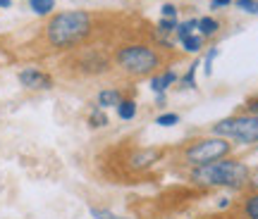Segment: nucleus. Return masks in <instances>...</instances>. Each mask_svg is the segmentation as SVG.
<instances>
[{"label": "nucleus", "mask_w": 258, "mask_h": 219, "mask_svg": "<svg viewBox=\"0 0 258 219\" xmlns=\"http://www.w3.org/2000/svg\"><path fill=\"white\" fill-rule=\"evenodd\" d=\"M189 179L199 186H225V188H239L249 181V167L237 160H215L208 164L191 167Z\"/></svg>", "instance_id": "1"}, {"label": "nucleus", "mask_w": 258, "mask_h": 219, "mask_svg": "<svg viewBox=\"0 0 258 219\" xmlns=\"http://www.w3.org/2000/svg\"><path fill=\"white\" fill-rule=\"evenodd\" d=\"M93 19L89 12L84 10H70V12H60L48 22L46 27V38L50 46L55 48H67L74 46L91 34Z\"/></svg>", "instance_id": "2"}, {"label": "nucleus", "mask_w": 258, "mask_h": 219, "mask_svg": "<svg viewBox=\"0 0 258 219\" xmlns=\"http://www.w3.org/2000/svg\"><path fill=\"white\" fill-rule=\"evenodd\" d=\"M158 64H160V57L148 46H124L117 53V67H122V72L132 74V76L153 74Z\"/></svg>", "instance_id": "3"}, {"label": "nucleus", "mask_w": 258, "mask_h": 219, "mask_svg": "<svg viewBox=\"0 0 258 219\" xmlns=\"http://www.w3.org/2000/svg\"><path fill=\"white\" fill-rule=\"evenodd\" d=\"M213 136L232 138L239 143H256L258 141V115H239L227 117L213 127Z\"/></svg>", "instance_id": "4"}, {"label": "nucleus", "mask_w": 258, "mask_h": 219, "mask_svg": "<svg viewBox=\"0 0 258 219\" xmlns=\"http://www.w3.org/2000/svg\"><path fill=\"white\" fill-rule=\"evenodd\" d=\"M232 146L227 143V138L213 136V138H201L184 150V160L191 167H199V164H208L215 162V160H222V157L230 155Z\"/></svg>", "instance_id": "5"}, {"label": "nucleus", "mask_w": 258, "mask_h": 219, "mask_svg": "<svg viewBox=\"0 0 258 219\" xmlns=\"http://www.w3.org/2000/svg\"><path fill=\"white\" fill-rule=\"evenodd\" d=\"M17 79L24 88H31V91H46V88L53 86V76L46 72H41V69H36V67L22 69Z\"/></svg>", "instance_id": "6"}, {"label": "nucleus", "mask_w": 258, "mask_h": 219, "mask_svg": "<svg viewBox=\"0 0 258 219\" xmlns=\"http://www.w3.org/2000/svg\"><path fill=\"white\" fill-rule=\"evenodd\" d=\"M79 67H82L84 72H89V74H101V72L108 69V57H103V55H98L96 50H91L89 55H84L82 57Z\"/></svg>", "instance_id": "7"}, {"label": "nucleus", "mask_w": 258, "mask_h": 219, "mask_svg": "<svg viewBox=\"0 0 258 219\" xmlns=\"http://www.w3.org/2000/svg\"><path fill=\"white\" fill-rule=\"evenodd\" d=\"M156 160H158V150H153V148H148V150H137L134 155L129 157V167H132L134 172H139V169L151 167Z\"/></svg>", "instance_id": "8"}, {"label": "nucleus", "mask_w": 258, "mask_h": 219, "mask_svg": "<svg viewBox=\"0 0 258 219\" xmlns=\"http://www.w3.org/2000/svg\"><path fill=\"white\" fill-rule=\"evenodd\" d=\"M177 81V74L172 72V69H167V72H163V74H156L153 79H151V91L156 93H165L172 83Z\"/></svg>", "instance_id": "9"}, {"label": "nucleus", "mask_w": 258, "mask_h": 219, "mask_svg": "<svg viewBox=\"0 0 258 219\" xmlns=\"http://www.w3.org/2000/svg\"><path fill=\"white\" fill-rule=\"evenodd\" d=\"M122 100V93L115 91V88H103L101 93H98V100H96V105L101 110H108V107H117Z\"/></svg>", "instance_id": "10"}, {"label": "nucleus", "mask_w": 258, "mask_h": 219, "mask_svg": "<svg viewBox=\"0 0 258 219\" xmlns=\"http://www.w3.org/2000/svg\"><path fill=\"white\" fill-rule=\"evenodd\" d=\"M115 110H117V117H120L122 122H132V119L137 117V102L132 100V98H127V100L122 98L120 105H117Z\"/></svg>", "instance_id": "11"}, {"label": "nucleus", "mask_w": 258, "mask_h": 219, "mask_svg": "<svg viewBox=\"0 0 258 219\" xmlns=\"http://www.w3.org/2000/svg\"><path fill=\"white\" fill-rule=\"evenodd\" d=\"M218 29H220V24H218V22H215L213 17H203V19H199V34H201L203 38L215 36V34H218Z\"/></svg>", "instance_id": "12"}, {"label": "nucleus", "mask_w": 258, "mask_h": 219, "mask_svg": "<svg viewBox=\"0 0 258 219\" xmlns=\"http://www.w3.org/2000/svg\"><path fill=\"white\" fill-rule=\"evenodd\" d=\"M89 124H91L93 129H101V127H108V124H110V119H108V115H105V110H101L98 105H96V107H91Z\"/></svg>", "instance_id": "13"}, {"label": "nucleus", "mask_w": 258, "mask_h": 219, "mask_svg": "<svg viewBox=\"0 0 258 219\" xmlns=\"http://www.w3.org/2000/svg\"><path fill=\"white\" fill-rule=\"evenodd\" d=\"M194 29H199V19H186V22H182V24H177L175 34L179 41H184V38H189L194 34Z\"/></svg>", "instance_id": "14"}, {"label": "nucleus", "mask_w": 258, "mask_h": 219, "mask_svg": "<svg viewBox=\"0 0 258 219\" xmlns=\"http://www.w3.org/2000/svg\"><path fill=\"white\" fill-rule=\"evenodd\" d=\"M53 3L55 0H29V8L34 10L36 15H50L53 12Z\"/></svg>", "instance_id": "15"}, {"label": "nucleus", "mask_w": 258, "mask_h": 219, "mask_svg": "<svg viewBox=\"0 0 258 219\" xmlns=\"http://www.w3.org/2000/svg\"><path fill=\"white\" fill-rule=\"evenodd\" d=\"M182 46H184L186 53H199V50L203 48V36H201V34H191L189 38H184V41H182Z\"/></svg>", "instance_id": "16"}, {"label": "nucleus", "mask_w": 258, "mask_h": 219, "mask_svg": "<svg viewBox=\"0 0 258 219\" xmlns=\"http://www.w3.org/2000/svg\"><path fill=\"white\" fill-rule=\"evenodd\" d=\"M91 217L93 219H132V217H122V214H115L112 210H105V207H91Z\"/></svg>", "instance_id": "17"}, {"label": "nucleus", "mask_w": 258, "mask_h": 219, "mask_svg": "<svg viewBox=\"0 0 258 219\" xmlns=\"http://www.w3.org/2000/svg\"><path fill=\"white\" fill-rule=\"evenodd\" d=\"M158 127H175V124H179V115L177 112H165V115H160V117L156 119Z\"/></svg>", "instance_id": "18"}, {"label": "nucleus", "mask_w": 258, "mask_h": 219, "mask_svg": "<svg viewBox=\"0 0 258 219\" xmlns=\"http://www.w3.org/2000/svg\"><path fill=\"white\" fill-rule=\"evenodd\" d=\"M244 212H246V217L249 219H258V195L246 198V202H244Z\"/></svg>", "instance_id": "19"}, {"label": "nucleus", "mask_w": 258, "mask_h": 219, "mask_svg": "<svg viewBox=\"0 0 258 219\" xmlns=\"http://www.w3.org/2000/svg\"><path fill=\"white\" fill-rule=\"evenodd\" d=\"M196 67H199V62H194L191 67L186 69L184 76H182V83H184L186 88H196V79H194V76H196Z\"/></svg>", "instance_id": "20"}, {"label": "nucleus", "mask_w": 258, "mask_h": 219, "mask_svg": "<svg viewBox=\"0 0 258 219\" xmlns=\"http://www.w3.org/2000/svg\"><path fill=\"white\" fill-rule=\"evenodd\" d=\"M218 48H211L208 50V55H206V60H203V72H206V76H211V72H213V60L218 57Z\"/></svg>", "instance_id": "21"}, {"label": "nucleus", "mask_w": 258, "mask_h": 219, "mask_svg": "<svg viewBox=\"0 0 258 219\" xmlns=\"http://www.w3.org/2000/svg\"><path fill=\"white\" fill-rule=\"evenodd\" d=\"M237 8L251 15H258V0H237Z\"/></svg>", "instance_id": "22"}, {"label": "nucleus", "mask_w": 258, "mask_h": 219, "mask_svg": "<svg viewBox=\"0 0 258 219\" xmlns=\"http://www.w3.org/2000/svg\"><path fill=\"white\" fill-rule=\"evenodd\" d=\"M175 29H177L175 19H160V22H158V31H160V34H170V31H175Z\"/></svg>", "instance_id": "23"}, {"label": "nucleus", "mask_w": 258, "mask_h": 219, "mask_svg": "<svg viewBox=\"0 0 258 219\" xmlns=\"http://www.w3.org/2000/svg\"><path fill=\"white\" fill-rule=\"evenodd\" d=\"M160 12H163V19H175L177 17V8L172 3H165V5L160 8Z\"/></svg>", "instance_id": "24"}, {"label": "nucleus", "mask_w": 258, "mask_h": 219, "mask_svg": "<svg viewBox=\"0 0 258 219\" xmlns=\"http://www.w3.org/2000/svg\"><path fill=\"white\" fill-rule=\"evenodd\" d=\"M232 0H211V10H222V8H227Z\"/></svg>", "instance_id": "25"}, {"label": "nucleus", "mask_w": 258, "mask_h": 219, "mask_svg": "<svg viewBox=\"0 0 258 219\" xmlns=\"http://www.w3.org/2000/svg\"><path fill=\"white\" fill-rule=\"evenodd\" d=\"M246 110H249V115H258V98L246 102Z\"/></svg>", "instance_id": "26"}, {"label": "nucleus", "mask_w": 258, "mask_h": 219, "mask_svg": "<svg viewBox=\"0 0 258 219\" xmlns=\"http://www.w3.org/2000/svg\"><path fill=\"white\" fill-rule=\"evenodd\" d=\"M156 102L160 105V107H165V93H158V95H156Z\"/></svg>", "instance_id": "27"}, {"label": "nucleus", "mask_w": 258, "mask_h": 219, "mask_svg": "<svg viewBox=\"0 0 258 219\" xmlns=\"http://www.w3.org/2000/svg\"><path fill=\"white\" fill-rule=\"evenodd\" d=\"M12 8V0H0V10H8Z\"/></svg>", "instance_id": "28"}, {"label": "nucleus", "mask_w": 258, "mask_h": 219, "mask_svg": "<svg viewBox=\"0 0 258 219\" xmlns=\"http://www.w3.org/2000/svg\"><path fill=\"white\" fill-rule=\"evenodd\" d=\"M253 183H256V186H258V181H253Z\"/></svg>", "instance_id": "29"}]
</instances>
